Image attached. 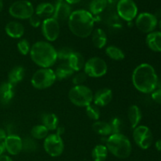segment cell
Wrapping results in <instances>:
<instances>
[{"mask_svg":"<svg viewBox=\"0 0 161 161\" xmlns=\"http://www.w3.org/2000/svg\"><path fill=\"white\" fill-rule=\"evenodd\" d=\"M131 80L135 89L139 92L149 94L157 89L158 75L151 64L142 63L133 71Z\"/></svg>","mask_w":161,"mask_h":161,"instance_id":"6da1fadb","label":"cell"},{"mask_svg":"<svg viewBox=\"0 0 161 161\" xmlns=\"http://www.w3.org/2000/svg\"><path fill=\"white\" fill-rule=\"evenodd\" d=\"M95 18L88 10L77 9L72 11L68 20L71 32L77 37L85 39L91 36L94 31Z\"/></svg>","mask_w":161,"mask_h":161,"instance_id":"7a4b0ae2","label":"cell"},{"mask_svg":"<svg viewBox=\"0 0 161 161\" xmlns=\"http://www.w3.org/2000/svg\"><path fill=\"white\" fill-rule=\"evenodd\" d=\"M33 62L40 68H51L58 61L57 50L47 41H39L33 44L30 50Z\"/></svg>","mask_w":161,"mask_h":161,"instance_id":"3957f363","label":"cell"},{"mask_svg":"<svg viewBox=\"0 0 161 161\" xmlns=\"http://www.w3.org/2000/svg\"><path fill=\"white\" fill-rule=\"evenodd\" d=\"M108 152L119 159H126L130 157L132 151L130 141L123 134H112L105 142Z\"/></svg>","mask_w":161,"mask_h":161,"instance_id":"277c9868","label":"cell"},{"mask_svg":"<svg viewBox=\"0 0 161 161\" xmlns=\"http://www.w3.org/2000/svg\"><path fill=\"white\" fill-rule=\"evenodd\" d=\"M93 91L85 85L74 86L69 92V99L75 106H88L93 103Z\"/></svg>","mask_w":161,"mask_h":161,"instance_id":"5b68a950","label":"cell"},{"mask_svg":"<svg viewBox=\"0 0 161 161\" xmlns=\"http://www.w3.org/2000/svg\"><path fill=\"white\" fill-rule=\"evenodd\" d=\"M57 78L55 72L50 68H41L31 76V83L33 87L38 90H45L54 84Z\"/></svg>","mask_w":161,"mask_h":161,"instance_id":"8992f818","label":"cell"},{"mask_svg":"<svg viewBox=\"0 0 161 161\" xmlns=\"http://www.w3.org/2000/svg\"><path fill=\"white\" fill-rule=\"evenodd\" d=\"M83 70L87 76L101 78L106 75L108 72V65L102 58L99 57H93L85 62Z\"/></svg>","mask_w":161,"mask_h":161,"instance_id":"52a82bcc","label":"cell"},{"mask_svg":"<svg viewBox=\"0 0 161 161\" xmlns=\"http://www.w3.org/2000/svg\"><path fill=\"white\" fill-rule=\"evenodd\" d=\"M9 13L14 18L26 20L35 14V8L31 2L28 0H19L14 2L9 6Z\"/></svg>","mask_w":161,"mask_h":161,"instance_id":"ba28073f","label":"cell"},{"mask_svg":"<svg viewBox=\"0 0 161 161\" xmlns=\"http://www.w3.org/2000/svg\"><path fill=\"white\" fill-rule=\"evenodd\" d=\"M43 148L46 153L52 157H58L64 152V145L61 136L55 134H50L44 139Z\"/></svg>","mask_w":161,"mask_h":161,"instance_id":"9c48e42d","label":"cell"},{"mask_svg":"<svg viewBox=\"0 0 161 161\" xmlns=\"http://www.w3.org/2000/svg\"><path fill=\"white\" fill-rule=\"evenodd\" d=\"M116 7L118 17L125 21H132L138 15V6L133 0H119Z\"/></svg>","mask_w":161,"mask_h":161,"instance_id":"30bf717a","label":"cell"},{"mask_svg":"<svg viewBox=\"0 0 161 161\" xmlns=\"http://www.w3.org/2000/svg\"><path fill=\"white\" fill-rule=\"evenodd\" d=\"M133 138L135 144L142 149H149L153 141L152 131L149 127L144 125H138L134 129Z\"/></svg>","mask_w":161,"mask_h":161,"instance_id":"8fae6325","label":"cell"},{"mask_svg":"<svg viewBox=\"0 0 161 161\" xmlns=\"http://www.w3.org/2000/svg\"><path fill=\"white\" fill-rule=\"evenodd\" d=\"M158 25V19L150 13H142L136 17L135 25L140 31L143 33L153 32Z\"/></svg>","mask_w":161,"mask_h":161,"instance_id":"7c38bea8","label":"cell"},{"mask_svg":"<svg viewBox=\"0 0 161 161\" xmlns=\"http://www.w3.org/2000/svg\"><path fill=\"white\" fill-rule=\"evenodd\" d=\"M41 29L43 37L47 42H54L60 35V24L53 17L44 19L41 24Z\"/></svg>","mask_w":161,"mask_h":161,"instance_id":"4fadbf2b","label":"cell"},{"mask_svg":"<svg viewBox=\"0 0 161 161\" xmlns=\"http://www.w3.org/2000/svg\"><path fill=\"white\" fill-rule=\"evenodd\" d=\"M5 149L9 154L16 156L22 151V138L16 135H8L4 140Z\"/></svg>","mask_w":161,"mask_h":161,"instance_id":"5bb4252c","label":"cell"},{"mask_svg":"<svg viewBox=\"0 0 161 161\" xmlns=\"http://www.w3.org/2000/svg\"><path fill=\"white\" fill-rule=\"evenodd\" d=\"M53 5H54V12L52 17H53L58 22H64L69 20L72 12L70 5L64 1L54 3Z\"/></svg>","mask_w":161,"mask_h":161,"instance_id":"9a60e30c","label":"cell"},{"mask_svg":"<svg viewBox=\"0 0 161 161\" xmlns=\"http://www.w3.org/2000/svg\"><path fill=\"white\" fill-rule=\"evenodd\" d=\"M113 99V91L109 88H102L98 90L93 97V102L97 107H104L108 105Z\"/></svg>","mask_w":161,"mask_h":161,"instance_id":"2e32d148","label":"cell"},{"mask_svg":"<svg viewBox=\"0 0 161 161\" xmlns=\"http://www.w3.org/2000/svg\"><path fill=\"white\" fill-rule=\"evenodd\" d=\"M6 33L13 39H20L25 34V27L18 21H9L5 27Z\"/></svg>","mask_w":161,"mask_h":161,"instance_id":"e0dca14e","label":"cell"},{"mask_svg":"<svg viewBox=\"0 0 161 161\" xmlns=\"http://www.w3.org/2000/svg\"><path fill=\"white\" fill-rule=\"evenodd\" d=\"M14 85L11 83L4 82L0 85V102L3 105H7L10 102L14 96Z\"/></svg>","mask_w":161,"mask_h":161,"instance_id":"ac0fdd59","label":"cell"},{"mask_svg":"<svg viewBox=\"0 0 161 161\" xmlns=\"http://www.w3.org/2000/svg\"><path fill=\"white\" fill-rule=\"evenodd\" d=\"M146 44L151 50L161 52V31H153L146 36Z\"/></svg>","mask_w":161,"mask_h":161,"instance_id":"d6986e66","label":"cell"},{"mask_svg":"<svg viewBox=\"0 0 161 161\" xmlns=\"http://www.w3.org/2000/svg\"><path fill=\"white\" fill-rule=\"evenodd\" d=\"M85 59L83 58V55L79 52H75L71 54L69 58L68 59V64L70 66L71 69L74 71V72H80L82 69L84 68L85 64Z\"/></svg>","mask_w":161,"mask_h":161,"instance_id":"ffe728a7","label":"cell"},{"mask_svg":"<svg viewBox=\"0 0 161 161\" xmlns=\"http://www.w3.org/2000/svg\"><path fill=\"white\" fill-rule=\"evenodd\" d=\"M127 116H128L130 127H131V128L135 129V127L139 125L142 117V114L139 107L133 105L129 107L128 111H127Z\"/></svg>","mask_w":161,"mask_h":161,"instance_id":"44dd1931","label":"cell"},{"mask_svg":"<svg viewBox=\"0 0 161 161\" xmlns=\"http://www.w3.org/2000/svg\"><path fill=\"white\" fill-rule=\"evenodd\" d=\"M91 39L94 47L98 49L104 48L107 44V35L102 28H97L93 31Z\"/></svg>","mask_w":161,"mask_h":161,"instance_id":"7402d4cb","label":"cell"},{"mask_svg":"<svg viewBox=\"0 0 161 161\" xmlns=\"http://www.w3.org/2000/svg\"><path fill=\"white\" fill-rule=\"evenodd\" d=\"M54 12V5L50 3H42L36 6L35 13L40 18L47 19L53 17Z\"/></svg>","mask_w":161,"mask_h":161,"instance_id":"603a6c76","label":"cell"},{"mask_svg":"<svg viewBox=\"0 0 161 161\" xmlns=\"http://www.w3.org/2000/svg\"><path fill=\"white\" fill-rule=\"evenodd\" d=\"M92 129L96 134L102 136H109L112 135V128L108 122L97 120L93 124Z\"/></svg>","mask_w":161,"mask_h":161,"instance_id":"cb8c5ba5","label":"cell"},{"mask_svg":"<svg viewBox=\"0 0 161 161\" xmlns=\"http://www.w3.org/2000/svg\"><path fill=\"white\" fill-rule=\"evenodd\" d=\"M42 125L47 127L48 130H57L59 124L58 116L53 113H45L42 115Z\"/></svg>","mask_w":161,"mask_h":161,"instance_id":"d4e9b609","label":"cell"},{"mask_svg":"<svg viewBox=\"0 0 161 161\" xmlns=\"http://www.w3.org/2000/svg\"><path fill=\"white\" fill-rule=\"evenodd\" d=\"M25 75V70L22 66H16L14 67L8 75V80L9 83L15 85L22 81Z\"/></svg>","mask_w":161,"mask_h":161,"instance_id":"484cf974","label":"cell"},{"mask_svg":"<svg viewBox=\"0 0 161 161\" xmlns=\"http://www.w3.org/2000/svg\"><path fill=\"white\" fill-rule=\"evenodd\" d=\"M57 80H62L69 78L74 74V71L71 69L68 63H62L54 71Z\"/></svg>","mask_w":161,"mask_h":161,"instance_id":"4316f807","label":"cell"},{"mask_svg":"<svg viewBox=\"0 0 161 161\" xmlns=\"http://www.w3.org/2000/svg\"><path fill=\"white\" fill-rule=\"evenodd\" d=\"M108 150L105 145H97L93 149L92 158L94 161H105L108 157Z\"/></svg>","mask_w":161,"mask_h":161,"instance_id":"83f0119b","label":"cell"},{"mask_svg":"<svg viewBox=\"0 0 161 161\" xmlns=\"http://www.w3.org/2000/svg\"><path fill=\"white\" fill-rule=\"evenodd\" d=\"M107 6H108L107 0H91L89 6V12L93 16L98 15L105 10Z\"/></svg>","mask_w":161,"mask_h":161,"instance_id":"f1b7e54d","label":"cell"},{"mask_svg":"<svg viewBox=\"0 0 161 161\" xmlns=\"http://www.w3.org/2000/svg\"><path fill=\"white\" fill-rule=\"evenodd\" d=\"M105 53L110 59L114 60V61H119L125 58V54H124V51L116 46H109V47H106Z\"/></svg>","mask_w":161,"mask_h":161,"instance_id":"f546056e","label":"cell"},{"mask_svg":"<svg viewBox=\"0 0 161 161\" xmlns=\"http://www.w3.org/2000/svg\"><path fill=\"white\" fill-rule=\"evenodd\" d=\"M49 135V130H47V127H44L42 124L36 125L33 127L31 130V138L36 140H42L45 139Z\"/></svg>","mask_w":161,"mask_h":161,"instance_id":"4dcf8cb0","label":"cell"},{"mask_svg":"<svg viewBox=\"0 0 161 161\" xmlns=\"http://www.w3.org/2000/svg\"><path fill=\"white\" fill-rule=\"evenodd\" d=\"M37 148V142L33 139V138H31L29 137H26L24 139H22V150L31 153L36 151Z\"/></svg>","mask_w":161,"mask_h":161,"instance_id":"1f68e13d","label":"cell"},{"mask_svg":"<svg viewBox=\"0 0 161 161\" xmlns=\"http://www.w3.org/2000/svg\"><path fill=\"white\" fill-rule=\"evenodd\" d=\"M86 113L88 117L93 120H98L100 118L101 113L99 107L95 105L94 104H91L88 106L86 107Z\"/></svg>","mask_w":161,"mask_h":161,"instance_id":"d6a6232c","label":"cell"},{"mask_svg":"<svg viewBox=\"0 0 161 161\" xmlns=\"http://www.w3.org/2000/svg\"><path fill=\"white\" fill-rule=\"evenodd\" d=\"M17 50L22 55H28L31 50V46L27 39H21L17 43Z\"/></svg>","mask_w":161,"mask_h":161,"instance_id":"836d02e7","label":"cell"},{"mask_svg":"<svg viewBox=\"0 0 161 161\" xmlns=\"http://www.w3.org/2000/svg\"><path fill=\"white\" fill-rule=\"evenodd\" d=\"M73 50L72 49H71L70 47H61L59 50H57V55H58V59L62 60V61H66L69 58V57L71 56L72 53H73Z\"/></svg>","mask_w":161,"mask_h":161,"instance_id":"e575fe53","label":"cell"},{"mask_svg":"<svg viewBox=\"0 0 161 161\" xmlns=\"http://www.w3.org/2000/svg\"><path fill=\"white\" fill-rule=\"evenodd\" d=\"M112 128V134H119L122 130V121L118 117H114L109 122Z\"/></svg>","mask_w":161,"mask_h":161,"instance_id":"d590c367","label":"cell"},{"mask_svg":"<svg viewBox=\"0 0 161 161\" xmlns=\"http://www.w3.org/2000/svg\"><path fill=\"white\" fill-rule=\"evenodd\" d=\"M87 79V75L85 74L84 72H78L75 75H74L73 78H72V83L75 86H80V85H83V83Z\"/></svg>","mask_w":161,"mask_h":161,"instance_id":"8d00e7d4","label":"cell"},{"mask_svg":"<svg viewBox=\"0 0 161 161\" xmlns=\"http://www.w3.org/2000/svg\"><path fill=\"white\" fill-rule=\"evenodd\" d=\"M29 24L33 27V28H38L42 24V20H41V18L38 15H36V14H33L29 19Z\"/></svg>","mask_w":161,"mask_h":161,"instance_id":"74e56055","label":"cell"},{"mask_svg":"<svg viewBox=\"0 0 161 161\" xmlns=\"http://www.w3.org/2000/svg\"><path fill=\"white\" fill-rule=\"evenodd\" d=\"M151 94H151V97H152L153 100L155 102H157V103L161 104V89H160V88L156 89Z\"/></svg>","mask_w":161,"mask_h":161,"instance_id":"f35d334b","label":"cell"},{"mask_svg":"<svg viewBox=\"0 0 161 161\" xmlns=\"http://www.w3.org/2000/svg\"><path fill=\"white\" fill-rule=\"evenodd\" d=\"M6 137H7V135H6L5 130L0 128V141H4Z\"/></svg>","mask_w":161,"mask_h":161,"instance_id":"ab89813d","label":"cell"},{"mask_svg":"<svg viewBox=\"0 0 161 161\" xmlns=\"http://www.w3.org/2000/svg\"><path fill=\"white\" fill-rule=\"evenodd\" d=\"M0 161H14L13 159L7 155H4L3 154L2 156H0Z\"/></svg>","mask_w":161,"mask_h":161,"instance_id":"60d3db41","label":"cell"},{"mask_svg":"<svg viewBox=\"0 0 161 161\" xmlns=\"http://www.w3.org/2000/svg\"><path fill=\"white\" fill-rule=\"evenodd\" d=\"M5 149V146H4V141H0V156H2L4 153Z\"/></svg>","mask_w":161,"mask_h":161,"instance_id":"b9f144b4","label":"cell"},{"mask_svg":"<svg viewBox=\"0 0 161 161\" xmlns=\"http://www.w3.org/2000/svg\"><path fill=\"white\" fill-rule=\"evenodd\" d=\"M56 130H57V132H56L57 135H60V136H61V135H62V134L64 133V127H58V128H57Z\"/></svg>","mask_w":161,"mask_h":161,"instance_id":"7bdbcfd3","label":"cell"},{"mask_svg":"<svg viewBox=\"0 0 161 161\" xmlns=\"http://www.w3.org/2000/svg\"><path fill=\"white\" fill-rule=\"evenodd\" d=\"M81 0H64V2L68 3L69 5H72V4H76V3H79Z\"/></svg>","mask_w":161,"mask_h":161,"instance_id":"ee69618b","label":"cell"},{"mask_svg":"<svg viewBox=\"0 0 161 161\" xmlns=\"http://www.w3.org/2000/svg\"><path fill=\"white\" fill-rule=\"evenodd\" d=\"M119 1V0H107L108 5H110V6H116Z\"/></svg>","mask_w":161,"mask_h":161,"instance_id":"f6af8a7d","label":"cell"},{"mask_svg":"<svg viewBox=\"0 0 161 161\" xmlns=\"http://www.w3.org/2000/svg\"><path fill=\"white\" fill-rule=\"evenodd\" d=\"M155 146H156V148H157V150L161 152V139L157 141V142H156V144H155Z\"/></svg>","mask_w":161,"mask_h":161,"instance_id":"bcb514c9","label":"cell"},{"mask_svg":"<svg viewBox=\"0 0 161 161\" xmlns=\"http://www.w3.org/2000/svg\"><path fill=\"white\" fill-rule=\"evenodd\" d=\"M154 16H155V17H157V19L160 18V17H161V9H157V10L156 11L155 14H154Z\"/></svg>","mask_w":161,"mask_h":161,"instance_id":"7dc6e473","label":"cell"},{"mask_svg":"<svg viewBox=\"0 0 161 161\" xmlns=\"http://www.w3.org/2000/svg\"><path fill=\"white\" fill-rule=\"evenodd\" d=\"M157 87L161 89V74L160 76H158V80H157Z\"/></svg>","mask_w":161,"mask_h":161,"instance_id":"c3c4849f","label":"cell"},{"mask_svg":"<svg viewBox=\"0 0 161 161\" xmlns=\"http://www.w3.org/2000/svg\"><path fill=\"white\" fill-rule=\"evenodd\" d=\"M3 8V0H0V12L2 11Z\"/></svg>","mask_w":161,"mask_h":161,"instance_id":"681fc988","label":"cell"},{"mask_svg":"<svg viewBox=\"0 0 161 161\" xmlns=\"http://www.w3.org/2000/svg\"><path fill=\"white\" fill-rule=\"evenodd\" d=\"M64 0H55V3H61V2H63Z\"/></svg>","mask_w":161,"mask_h":161,"instance_id":"f907efd6","label":"cell"},{"mask_svg":"<svg viewBox=\"0 0 161 161\" xmlns=\"http://www.w3.org/2000/svg\"><path fill=\"white\" fill-rule=\"evenodd\" d=\"M159 27H160V28L161 30V19L160 20V21H159Z\"/></svg>","mask_w":161,"mask_h":161,"instance_id":"816d5d0a","label":"cell"}]
</instances>
